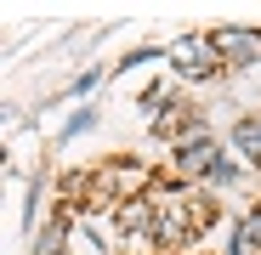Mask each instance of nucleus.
<instances>
[{
    "mask_svg": "<svg viewBox=\"0 0 261 255\" xmlns=\"http://www.w3.org/2000/svg\"><path fill=\"white\" fill-rule=\"evenodd\" d=\"M182 170H188V176H204V170H210V176H216V170H222V164H216V148L199 136V142H188L182 148Z\"/></svg>",
    "mask_w": 261,
    "mask_h": 255,
    "instance_id": "nucleus-3",
    "label": "nucleus"
},
{
    "mask_svg": "<svg viewBox=\"0 0 261 255\" xmlns=\"http://www.w3.org/2000/svg\"><path fill=\"white\" fill-rule=\"evenodd\" d=\"M233 142H239V148H244L250 159H261V119H244L239 131H233Z\"/></svg>",
    "mask_w": 261,
    "mask_h": 255,
    "instance_id": "nucleus-4",
    "label": "nucleus"
},
{
    "mask_svg": "<svg viewBox=\"0 0 261 255\" xmlns=\"http://www.w3.org/2000/svg\"><path fill=\"white\" fill-rule=\"evenodd\" d=\"M142 221H148V199L137 193V199H130V204H125V227H142Z\"/></svg>",
    "mask_w": 261,
    "mask_h": 255,
    "instance_id": "nucleus-5",
    "label": "nucleus"
},
{
    "mask_svg": "<svg viewBox=\"0 0 261 255\" xmlns=\"http://www.w3.org/2000/svg\"><path fill=\"white\" fill-rule=\"evenodd\" d=\"M91 119H97V114H91V108H85V114H74V119H68V131H63V142H74V136H80V131H91Z\"/></svg>",
    "mask_w": 261,
    "mask_h": 255,
    "instance_id": "nucleus-6",
    "label": "nucleus"
},
{
    "mask_svg": "<svg viewBox=\"0 0 261 255\" xmlns=\"http://www.w3.org/2000/svg\"><path fill=\"white\" fill-rule=\"evenodd\" d=\"M182 119H188V108H165V114H159V131H176Z\"/></svg>",
    "mask_w": 261,
    "mask_h": 255,
    "instance_id": "nucleus-7",
    "label": "nucleus"
},
{
    "mask_svg": "<svg viewBox=\"0 0 261 255\" xmlns=\"http://www.w3.org/2000/svg\"><path fill=\"white\" fill-rule=\"evenodd\" d=\"M210 51H216L210 40H182L170 57H176V68H182V74H199V79H204V74H216V57H210Z\"/></svg>",
    "mask_w": 261,
    "mask_h": 255,
    "instance_id": "nucleus-1",
    "label": "nucleus"
},
{
    "mask_svg": "<svg viewBox=\"0 0 261 255\" xmlns=\"http://www.w3.org/2000/svg\"><path fill=\"white\" fill-rule=\"evenodd\" d=\"M210 46H216V51H233V63H255V51H261V34L222 29V34H210Z\"/></svg>",
    "mask_w": 261,
    "mask_h": 255,
    "instance_id": "nucleus-2",
    "label": "nucleus"
}]
</instances>
